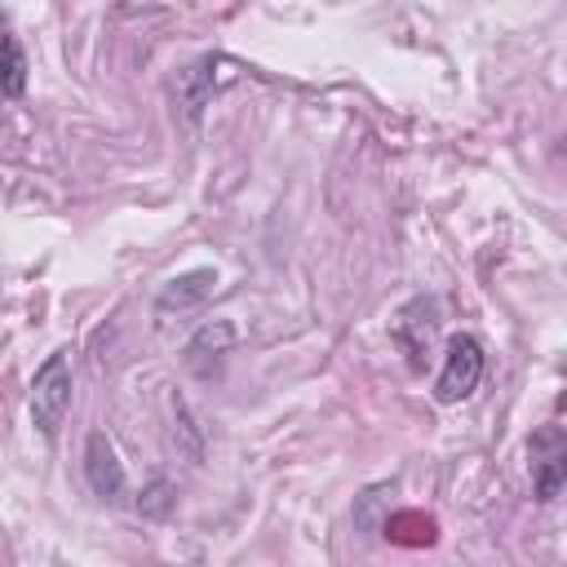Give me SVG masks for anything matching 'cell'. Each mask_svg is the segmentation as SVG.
<instances>
[{
    "label": "cell",
    "instance_id": "cell-3",
    "mask_svg": "<svg viewBox=\"0 0 567 567\" xmlns=\"http://www.w3.org/2000/svg\"><path fill=\"white\" fill-rule=\"evenodd\" d=\"M527 470H532V496L545 505L567 487V434H563V425H536L532 430Z\"/></svg>",
    "mask_w": 567,
    "mask_h": 567
},
{
    "label": "cell",
    "instance_id": "cell-9",
    "mask_svg": "<svg viewBox=\"0 0 567 567\" xmlns=\"http://www.w3.org/2000/svg\"><path fill=\"white\" fill-rule=\"evenodd\" d=\"M27 89V53L13 31H4V97H22Z\"/></svg>",
    "mask_w": 567,
    "mask_h": 567
},
{
    "label": "cell",
    "instance_id": "cell-7",
    "mask_svg": "<svg viewBox=\"0 0 567 567\" xmlns=\"http://www.w3.org/2000/svg\"><path fill=\"white\" fill-rule=\"evenodd\" d=\"M235 323L230 319H208V323H199L195 328V337L186 341V350H182V363L195 372V377H213V372H221V363H226V354L235 350Z\"/></svg>",
    "mask_w": 567,
    "mask_h": 567
},
{
    "label": "cell",
    "instance_id": "cell-8",
    "mask_svg": "<svg viewBox=\"0 0 567 567\" xmlns=\"http://www.w3.org/2000/svg\"><path fill=\"white\" fill-rule=\"evenodd\" d=\"M213 284H217V270H208V266H199V270H186V275H177V279H168L164 288H159V297H155V315H186V310H195V306H204V297L213 292Z\"/></svg>",
    "mask_w": 567,
    "mask_h": 567
},
{
    "label": "cell",
    "instance_id": "cell-2",
    "mask_svg": "<svg viewBox=\"0 0 567 567\" xmlns=\"http://www.w3.org/2000/svg\"><path fill=\"white\" fill-rule=\"evenodd\" d=\"M478 381H483V346H478V337H470V332L447 337L443 372L434 377V403H443V408L461 403V399H470L478 390Z\"/></svg>",
    "mask_w": 567,
    "mask_h": 567
},
{
    "label": "cell",
    "instance_id": "cell-10",
    "mask_svg": "<svg viewBox=\"0 0 567 567\" xmlns=\"http://www.w3.org/2000/svg\"><path fill=\"white\" fill-rule=\"evenodd\" d=\"M173 501H177V487H173L164 474H155V478L142 487L137 509H142V518H164V514L173 509Z\"/></svg>",
    "mask_w": 567,
    "mask_h": 567
},
{
    "label": "cell",
    "instance_id": "cell-5",
    "mask_svg": "<svg viewBox=\"0 0 567 567\" xmlns=\"http://www.w3.org/2000/svg\"><path fill=\"white\" fill-rule=\"evenodd\" d=\"M84 478H89L93 496H102L106 505H120V501L128 496L124 465H120V456H115V443H111L102 430H93L89 443H84Z\"/></svg>",
    "mask_w": 567,
    "mask_h": 567
},
{
    "label": "cell",
    "instance_id": "cell-1",
    "mask_svg": "<svg viewBox=\"0 0 567 567\" xmlns=\"http://www.w3.org/2000/svg\"><path fill=\"white\" fill-rule=\"evenodd\" d=\"M66 412H71V359L66 350H53L31 377V425L44 439H58Z\"/></svg>",
    "mask_w": 567,
    "mask_h": 567
},
{
    "label": "cell",
    "instance_id": "cell-11",
    "mask_svg": "<svg viewBox=\"0 0 567 567\" xmlns=\"http://www.w3.org/2000/svg\"><path fill=\"white\" fill-rule=\"evenodd\" d=\"M173 412H177V430H182V439H186V456L199 461V456H204V443H199V430H195V421H190V408H186L182 399H173Z\"/></svg>",
    "mask_w": 567,
    "mask_h": 567
},
{
    "label": "cell",
    "instance_id": "cell-4",
    "mask_svg": "<svg viewBox=\"0 0 567 567\" xmlns=\"http://www.w3.org/2000/svg\"><path fill=\"white\" fill-rule=\"evenodd\" d=\"M221 66H226V58H217V53H204L199 62H190V66H182L177 75H173V111L182 115V124H199V115H204V106L213 102V93L221 89Z\"/></svg>",
    "mask_w": 567,
    "mask_h": 567
},
{
    "label": "cell",
    "instance_id": "cell-6",
    "mask_svg": "<svg viewBox=\"0 0 567 567\" xmlns=\"http://www.w3.org/2000/svg\"><path fill=\"white\" fill-rule=\"evenodd\" d=\"M434 337H439V301H434V297L408 301V306L399 310V319H394V341L403 346V354H408L412 368L425 363Z\"/></svg>",
    "mask_w": 567,
    "mask_h": 567
}]
</instances>
